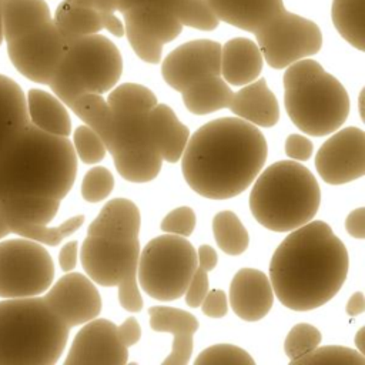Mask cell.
I'll return each instance as SVG.
<instances>
[{
	"label": "cell",
	"instance_id": "6da1fadb",
	"mask_svg": "<svg viewBox=\"0 0 365 365\" xmlns=\"http://www.w3.org/2000/svg\"><path fill=\"white\" fill-rule=\"evenodd\" d=\"M267 155V140L257 125L240 117H221L190 135L181 171L190 188L201 197L227 200L251 185Z\"/></svg>",
	"mask_w": 365,
	"mask_h": 365
},
{
	"label": "cell",
	"instance_id": "7a4b0ae2",
	"mask_svg": "<svg viewBox=\"0 0 365 365\" xmlns=\"http://www.w3.org/2000/svg\"><path fill=\"white\" fill-rule=\"evenodd\" d=\"M349 268L344 242L325 221H308L277 247L269 281L278 301L294 311H309L331 301L342 288Z\"/></svg>",
	"mask_w": 365,
	"mask_h": 365
},
{
	"label": "cell",
	"instance_id": "3957f363",
	"mask_svg": "<svg viewBox=\"0 0 365 365\" xmlns=\"http://www.w3.org/2000/svg\"><path fill=\"white\" fill-rule=\"evenodd\" d=\"M77 175V155L68 137L48 134L29 123L0 151V200L37 195L63 200Z\"/></svg>",
	"mask_w": 365,
	"mask_h": 365
},
{
	"label": "cell",
	"instance_id": "277c9868",
	"mask_svg": "<svg viewBox=\"0 0 365 365\" xmlns=\"http://www.w3.org/2000/svg\"><path fill=\"white\" fill-rule=\"evenodd\" d=\"M70 328L41 297L0 301V365H53Z\"/></svg>",
	"mask_w": 365,
	"mask_h": 365
},
{
	"label": "cell",
	"instance_id": "5b68a950",
	"mask_svg": "<svg viewBox=\"0 0 365 365\" xmlns=\"http://www.w3.org/2000/svg\"><path fill=\"white\" fill-rule=\"evenodd\" d=\"M321 190L314 174L297 161H277L257 175L250 210L267 230L292 231L318 212Z\"/></svg>",
	"mask_w": 365,
	"mask_h": 365
},
{
	"label": "cell",
	"instance_id": "8992f818",
	"mask_svg": "<svg viewBox=\"0 0 365 365\" xmlns=\"http://www.w3.org/2000/svg\"><path fill=\"white\" fill-rule=\"evenodd\" d=\"M123 73V58L117 46L101 34L74 38L58 63L48 87L67 107L86 93L110 91Z\"/></svg>",
	"mask_w": 365,
	"mask_h": 365
},
{
	"label": "cell",
	"instance_id": "52a82bcc",
	"mask_svg": "<svg viewBox=\"0 0 365 365\" xmlns=\"http://www.w3.org/2000/svg\"><path fill=\"white\" fill-rule=\"evenodd\" d=\"M197 267V250L187 237L165 234L140 250L137 278L151 298L174 301L184 295Z\"/></svg>",
	"mask_w": 365,
	"mask_h": 365
},
{
	"label": "cell",
	"instance_id": "ba28073f",
	"mask_svg": "<svg viewBox=\"0 0 365 365\" xmlns=\"http://www.w3.org/2000/svg\"><path fill=\"white\" fill-rule=\"evenodd\" d=\"M284 104L289 120L302 133L314 137L336 131L349 114L345 87L325 70L299 86L287 88Z\"/></svg>",
	"mask_w": 365,
	"mask_h": 365
},
{
	"label": "cell",
	"instance_id": "9c48e42d",
	"mask_svg": "<svg viewBox=\"0 0 365 365\" xmlns=\"http://www.w3.org/2000/svg\"><path fill=\"white\" fill-rule=\"evenodd\" d=\"M140 241H108L87 235L81 244L80 259L88 278L103 287H118L120 305L140 312L143 298L137 285Z\"/></svg>",
	"mask_w": 365,
	"mask_h": 365
},
{
	"label": "cell",
	"instance_id": "30bf717a",
	"mask_svg": "<svg viewBox=\"0 0 365 365\" xmlns=\"http://www.w3.org/2000/svg\"><path fill=\"white\" fill-rule=\"evenodd\" d=\"M53 279V258L40 242L23 237L0 242V298L41 295Z\"/></svg>",
	"mask_w": 365,
	"mask_h": 365
},
{
	"label": "cell",
	"instance_id": "8fae6325",
	"mask_svg": "<svg viewBox=\"0 0 365 365\" xmlns=\"http://www.w3.org/2000/svg\"><path fill=\"white\" fill-rule=\"evenodd\" d=\"M262 58L275 70L317 54L322 47V33L317 23L288 10H281L254 31Z\"/></svg>",
	"mask_w": 365,
	"mask_h": 365
},
{
	"label": "cell",
	"instance_id": "7c38bea8",
	"mask_svg": "<svg viewBox=\"0 0 365 365\" xmlns=\"http://www.w3.org/2000/svg\"><path fill=\"white\" fill-rule=\"evenodd\" d=\"M67 47V40L51 19L27 34L7 41V54L23 77L38 84H48Z\"/></svg>",
	"mask_w": 365,
	"mask_h": 365
},
{
	"label": "cell",
	"instance_id": "4fadbf2b",
	"mask_svg": "<svg viewBox=\"0 0 365 365\" xmlns=\"http://www.w3.org/2000/svg\"><path fill=\"white\" fill-rule=\"evenodd\" d=\"M315 168L331 185L364 177L365 133L358 127H346L331 135L315 155Z\"/></svg>",
	"mask_w": 365,
	"mask_h": 365
},
{
	"label": "cell",
	"instance_id": "5bb4252c",
	"mask_svg": "<svg viewBox=\"0 0 365 365\" xmlns=\"http://www.w3.org/2000/svg\"><path fill=\"white\" fill-rule=\"evenodd\" d=\"M221 44L200 38L175 47L161 64L164 81L175 91H184L204 76H221Z\"/></svg>",
	"mask_w": 365,
	"mask_h": 365
},
{
	"label": "cell",
	"instance_id": "9a60e30c",
	"mask_svg": "<svg viewBox=\"0 0 365 365\" xmlns=\"http://www.w3.org/2000/svg\"><path fill=\"white\" fill-rule=\"evenodd\" d=\"M51 311L68 327L86 324L98 317L101 297L93 281L80 272H67L51 284L43 297Z\"/></svg>",
	"mask_w": 365,
	"mask_h": 365
},
{
	"label": "cell",
	"instance_id": "2e32d148",
	"mask_svg": "<svg viewBox=\"0 0 365 365\" xmlns=\"http://www.w3.org/2000/svg\"><path fill=\"white\" fill-rule=\"evenodd\" d=\"M128 348L117 335V325L106 318H94L77 332L68 349L66 365H124Z\"/></svg>",
	"mask_w": 365,
	"mask_h": 365
},
{
	"label": "cell",
	"instance_id": "e0dca14e",
	"mask_svg": "<svg viewBox=\"0 0 365 365\" xmlns=\"http://www.w3.org/2000/svg\"><path fill=\"white\" fill-rule=\"evenodd\" d=\"M274 302L269 278L259 269L241 268L230 285V305L237 317L255 322L262 319Z\"/></svg>",
	"mask_w": 365,
	"mask_h": 365
},
{
	"label": "cell",
	"instance_id": "ac0fdd59",
	"mask_svg": "<svg viewBox=\"0 0 365 365\" xmlns=\"http://www.w3.org/2000/svg\"><path fill=\"white\" fill-rule=\"evenodd\" d=\"M147 141L167 163H177L190 138V130L167 104L157 103L147 114Z\"/></svg>",
	"mask_w": 365,
	"mask_h": 365
},
{
	"label": "cell",
	"instance_id": "d6986e66",
	"mask_svg": "<svg viewBox=\"0 0 365 365\" xmlns=\"http://www.w3.org/2000/svg\"><path fill=\"white\" fill-rule=\"evenodd\" d=\"M148 315L153 331L174 335L171 352L163 365H187L192 354V336L200 327L198 319L187 311L161 305L151 307Z\"/></svg>",
	"mask_w": 365,
	"mask_h": 365
},
{
	"label": "cell",
	"instance_id": "ffe728a7",
	"mask_svg": "<svg viewBox=\"0 0 365 365\" xmlns=\"http://www.w3.org/2000/svg\"><path fill=\"white\" fill-rule=\"evenodd\" d=\"M141 215L135 202L127 198L110 200L91 221L87 235L100 237L108 241L138 240Z\"/></svg>",
	"mask_w": 365,
	"mask_h": 365
},
{
	"label": "cell",
	"instance_id": "44dd1931",
	"mask_svg": "<svg viewBox=\"0 0 365 365\" xmlns=\"http://www.w3.org/2000/svg\"><path fill=\"white\" fill-rule=\"evenodd\" d=\"M228 108L240 118L259 127H274L279 120V106L264 78H257L232 93Z\"/></svg>",
	"mask_w": 365,
	"mask_h": 365
},
{
	"label": "cell",
	"instance_id": "7402d4cb",
	"mask_svg": "<svg viewBox=\"0 0 365 365\" xmlns=\"http://www.w3.org/2000/svg\"><path fill=\"white\" fill-rule=\"evenodd\" d=\"M264 58L257 43L247 37H235L221 46V77L231 86H245L257 80Z\"/></svg>",
	"mask_w": 365,
	"mask_h": 365
},
{
	"label": "cell",
	"instance_id": "603a6c76",
	"mask_svg": "<svg viewBox=\"0 0 365 365\" xmlns=\"http://www.w3.org/2000/svg\"><path fill=\"white\" fill-rule=\"evenodd\" d=\"M220 21L254 33L284 10L282 0H207Z\"/></svg>",
	"mask_w": 365,
	"mask_h": 365
},
{
	"label": "cell",
	"instance_id": "cb8c5ba5",
	"mask_svg": "<svg viewBox=\"0 0 365 365\" xmlns=\"http://www.w3.org/2000/svg\"><path fill=\"white\" fill-rule=\"evenodd\" d=\"M26 104L29 120L38 130L61 137L71 134L68 111L56 96L40 88H30L26 96Z\"/></svg>",
	"mask_w": 365,
	"mask_h": 365
},
{
	"label": "cell",
	"instance_id": "d4e9b609",
	"mask_svg": "<svg viewBox=\"0 0 365 365\" xmlns=\"http://www.w3.org/2000/svg\"><path fill=\"white\" fill-rule=\"evenodd\" d=\"M51 13L44 0H1L3 40L19 38L50 21Z\"/></svg>",
	"mask_w": 365,
	"mask_h": 365
},
{
	"label": "cell",
	"instance_id": "484cf974",
	"mask_svg": "<svg viewBox=\"0 0 365 365\" xmlns=\"http://www.w3.org/2000/svg\"><path fill=\"white\" fill-rule=\"evenodd\" d=\"M29 123L23 88L11 77L0 74V151Z\"/></svg>",
	"mask_w": 365,
	"mask_h": 365
},
{
	"label": "cell",
	"instance_id": "4316f807",
	"mask_svg": "<svg viewBox=\"0 0 365 365\" xmlns=\"http://www.w3.org/2000/svg\"><path fill=\"white\" fill-rule=\"evenodd\" d=\"M184 106L197 115L228 108L232 90L221 76H204L181 91Z\"/></svg>",
	"mask_w": 365,
	"mask_h": 365
},
{
	"label": "cell",
	"instance_id": "83f0119b",
	"mask_svg": "<svg viewBox=\"0 0 365 365\" xmlns=\"http://www.w3.org/2000/svg\"><path fill=\"white\" fill-rule=\"evenodd\" d=\"M123 16L124 23L131 24L163 44L177 38L182 30V24L171 11L150 3L133 7L123 13Z\"/></svg>",
	"mask_w": 365,
	"mask_h": 365
},
{
	"label": "cell",
	"instance_id": "f1b7e54d",
	"mask_svg": "<svg viewBox=\"0 0 365 365\" xmlns=\"http://www.w3.org/2000/svg\"><path fill=\"white\" fill-rule=\"evenodd\" d=\"M60 208V200L37 195H19L0 200V214L31 224H48Z\"/></svg>",
	"mask_w": 365,
	"mask_h": 365
},
{
	"label": "cell",
	"instance_id": "f546056e",
	"mask_svg": "<svg viewBox=\"0 0 365 365\" xmlns=\"http://www.w3.org/2000/svg\"><path fill=\"white\" fill-rule=\"evenodd\" d=\"M53 21L67 43L83 36L98 33L103 29L98 11L73 4L67 0H63L57 6Z\"/></svg>",
	"mask_w": 365,
	"mask_h": 365
},
{
	"label": "cell",
	"instance_id": "4dcf8cb0",
	"mask_svg": "<svg viewBox=\"0 0 365 365\" xmlns=\"http://www.w3.org/2000/svg\"><path fill=\"white\" fill-rule=\"evenodd\" d=\"M332 23L339 36L359 51L365 50V0H332Z\"/></svg>",
	"mask_w": 365,
	"mask_h": 365
},
{
	"label": "cell",
	"instance_id": "1f68e13d",
	"mask_svg": "<svg viewBox=\"0 0 365 365\" xmlns=\"http://www.w3.org/2000/svg\"><path fill=\"white\" fill-rule=\"evenodd\" d=\"M118 174L130 182H148L163 167V158L153 150H128L113 155Z\"/></svg>",
	"mask_w": 365,
	"mask_h": 365
},
{
	"label": "cell",
	"instance_id": "d6a6232c",
	"mask_svg": "<svg viewBox=\"0 0 365 365\" xmlns=\"http://www.w3.org/2000/svg\"><path fill=\"white\" fill-rule=\"evenodd\" d=\"M9 228L11 232L17 234L19 237L33 240L36 242L56 247L66 237L76 232L84 222V215H74L61 222L57 227H48V224H31L24 222L14 218H6Z\"/></svg>",
	"mask_w": 365,
	"mask_h": 365
},
{
	"label": "cell",
	"instance_id": "836d02e7",
	"mask_svg": "<svg viewBox=\"0 0 365 365\" xmlns=\"http://www.w3.org/2000/svg\"><path fill=\"white\" fill-rule=\"evenodd\" d=\"M68 108L103 140L104 145L107 144L111 128V110L101 94H81Z\"/></svg>",
	"mask_w": 365,
	"mask_h": 365
},
{
	"label": "cell",
	"instance_id": "e575fe53",
	"mask_svg": "<svg viewBox=\"0 0 365 365\" xmlns=\"http://www.w3.org/2000/svg\"><path fill=\"white\" fill-rule=\"evenodd\" d=\"M212 232L220 250L228 255H240L248 248V231L232 211L225 210L214 215Z\"/></svg>",
	"mask_w": 365,
	"mask_h": 365
},
{
	"label": "cell",
	"instance_id": "d590c367",
	"mask_svg": "<svg viewBox=\"0 0 365 365\" xmlns=\"http://www.w3.org/2000/svg\"><path fill=\"white\" fill-rule=\"evenodd\" d=\"M158 103L155 94L145 86L124 83L111 88L107 104L111 110H150Z\"/></svg>",
	"mask_w": 365,
	"mask_h": 365
},
{
	"label": "cell",
	"instance_id": "8d00e7d4",
	"mask_svg": "<svg viewBox=\"0 0 365 365\" xmlns=\"http://www.w3.org/2000/svg\"><path fill=\"white\" fill-rule=\"evenodd\" d=\"M173 13L182 26L198 30L211 31L220 24V19L207 0H180Z\"/></svg>",
	"mask_w": 365,
	"mask_h": 365
},
{
	"label": "cell",
	"instance_id": "74e56055",
	"mask_svg": "<svg viewBox=\"0 0 365 365\" xmlns=\"http://www.w3.org/2000/svg\"><path fill=\"white\" fill-rule=\"evenodd\" d=\"M291 365H309V364H336V365H365V355L356 349L341 345L317 346L311 352L289 362Z\"/></svg>",
	"mask_w": 365,
	"mask_h": 365
},
{
	"label": "cell",
	"instance_id": "f35d334b",
	"mask_svg": "<svg viewBox=\"0 0 365 365\" xmlns=\"http://www.w3.org/2000/svg\"><path fill=\"white\" fill-rule=\"evenodd\" d=\"M322 341L321 331L311 324H297L291 328L284 341L285 355L289 358V362L301 358L302 355L315 349Z\"/></svg>",
	"mask_w": 365,
	"mask_h": 365
},
{
	"label": "cell",
	"instance_id": "ab89813d",
	"mask_svg": "<svg viewBox=\"0 0 365 365\" xmlns=\"http://www.w3.org/2000/svg\"><path fill=\"white\" fill-rule=\"evenodd\" d=\"M195 365H255L252 356L232 344H217L205 348L194 361Z\"/></svg>",
	"mask_w": 365,
	"mask_h": 365
},
{
	"label": "cell",
	"instance_id": "60d3db41",
	"mask_svg": "<svg viewBox=\"0 0 365 365\" xmlns=\"http://www.w3.org/2000/svg\"><path fill=\"white\" fill-rule=\"evenodd\" d=\"M73 147L76 155L84 164H96L106 157L107 148L103 140L88 127L78 125L73 134Z\"/></svg>",
	"mask_w": 365,
	"mask_h": 365
},
{
	"label": "cell",
	"instance_id": "b9f144b4",
	"mask_svg": "<svg viewBox=\"0 0 365 365\" xmlns=\"http://www.w3.org/2000/svg\"><path fill=\"white\" fill-rule=\"evenodd\" d=\"M114 188V177L106 167H93L86 173L81 182V197L87 202H100Z\"/></svg>",
	"mask_w": 365,
	"mask_h": 365
},
{
	"label": "cell",
	"instance_id": "7bdbcfd3",
	"mask_svg": "<svg viewBox=\"0 0 365 365\" xmlns=\"http://www.w3.org/2000/svg\"><path fill=\"white\" fill-rule=\"evenodd\" d=\"M124 34L127 36V40L137 54L143 61L150 63V64H158L161 61L163 56V43L141 33L131 24H124Z\"/></svg>",
	"mask_w": 365,
	"mask_h": 365
},
{
	"label": "cell",
	"instance_id": "ee69618b",
	"mask_svg": "<svg viewBox=\"0 0 365 365\" xmlns=\"http://www.w3.org/2000/svg\"><path fill=\"white\" fill-rule=\"evenodd\" d=\"M160 228L167 234L190 237L195 228V212L185 205L174 208L164 217Z\"/></svg>",
	"mask_w": 365,
	"mask_h": 365
},
{
	"label": "cell",
	"instance_id": "f6af8a7d",
	"mask_svg": "<svg viewBox=\"0 0 365 365\" xmlns=\"http://www.w3.org/2000/svg\"><path fill=\"white\" fill-rule=\"evenodd\" d=\"M324 71V67L311 58H301L288 66L284 74V88H292L299 86Z\"/></svg>",
	"mask_w": 365,
	"mask_h": 365
},
{
	"label": "cell",
	"instance_id": "bcb514c9",
	"mask_svg": "<svg viewBox=\"0 0 365 365\" xmlns=\"http://www.w3.org/2000/svg\"><path fill=\"white\" fill-rule=\"evenodd\" d=\"M208 291H210V282H208L207 271L202 269L201 267H197L184 292L187 305L192 308L200 307Z\"/></svg>",
	"mask_w": 365,
	"mask_h": 365
},
{
	"label": "cell",
	"instance_id": "7dc6e473",
	"mask_svg": "<svg viewBox=\"0 0 365 365\" xmlns=\"http://www.w3.org/2000/svg\"><path fill=\"white\" fill-rule=\"evenodd\" d=\"M284 151L287 157L297 160V161H305L312 155L314 144L308 137L299 135V134H289L285 140Z\"/></svg>",
	"mask_w": 365,
	"mask_h": 365
},
{
	"label": "cell",
	"instance_id": "c3c4849f",
	"mask_svg": "<svg viewBox=\"0 0 365 365\" xmlns=\"http://www.w3.org/2000/svg\"><path fill=\"white\" fill-rule=\"evenodd\" d=\"M202 312L210 318H222L228 311L227 294L222 289H211L201 302Z\"/></svg>",
	"mask_w": 365,
	"mask_h": 365
},
{
	"label": "cell",
	"instance_id": "681fc988",
	"mask_svg": "<svg viewBox=\"0 0 365 365\" xmlns=\"http://www.w3.org/2000/svg\"><path fill=\"white\" fill-rule=\"evenodd\" d=\"M117 335L121 344L127 348L135 345L141 338V327L135 318H127L121 325L117 327Z\"/></svg>",
	"mask_w": 365,
	"mask_h": 365
},
{
	"label": "cell",
	"instance_id": "f907efd6",
	"mask_svg": "<svg viewBox=\"0 0 365 365\" xmlns=\"http://www.w3.org/2000/svg\"><path fill=\"white\" fill-rule=\"evenodd\" d=\"M345 228L348 234L356 240L365 238V208L359 207L351 211L345 220Z\"/></svg>",
	"mask_w": 365,
	"mask_h": 365
},
{
	"label": "cell",
	"instance_id": "816d5d0a",
	"mask_svg": "<svg viewBox=\"0 0 365 365\" xmlns=\"http://www.w3.org/2000/svg\"><path fill=\"white\" fill-rule=\"evenodd\" d=\"M77 257H78V242L77 241H68L66 242L60 252H58V264L60 268L64 272H70L74 269L77 264Z\"/></svg>",
	"mask_w": 365,
	"mask_h": 365
},
{
	"label": "cell",
	"instance_id": "f5cc1de1",
	"mask_svg": "<svg viewBox=\"0 0 365 365\" xmlns=\"http://www.w3.org/2000/svg\"><path fill=\"white\" fill-rule=\"evenodd\" d=\"M197 261H198V267H201L208 272L217 267L218 257L215 250L211 245L205 244V245H200V248L197 250Z\"/></svg>",
	"mask_w": 365,
	"mask_h": 365
},
{
	"label": "cell",
	"instance_id": "db71d44e",
	"mask_svg": "<svg viewBox=\"0 0 365 365\" xmlns=\"http://www.w3.org/2000/svg\"><path fill=\"white\" fill-rule=\"evenodd\" d=\"M101 27L114 34L115 37L124 36V24L123 21L114 14V11H101L100 13Z\"/></svg>",
	"mask_w": 365,
	"mask_h": 365
},
{
	"label": "cell",
	"instance_id": "11a10c76",
	"mask_svg": "<svg viewBox=\"0 0 365 365\" xmlns=\"http://www.w3.org/2000/svg\"><path fill=\"white\" fill-rule=\"evenodd\" d=\"M73 4L90 7L98 13L101 11H117V0H67Z\"/></svg>",
	"mask_w": 365,
	"mask_h": 365
},
{
	"label": "cell",
	"instance_id": "9f6ffc18",
	"mask_svg": "<svg viewBox=\"0 0 365 365\" xmlns=\"http://www.w3.org/2000/svg\"><path fill=\"white\" fill-rule=\"evenodd\" d=\"M345 311L349 317H356L365 311V298L362 291H356L349 297Z\"/></svg>",
	"mask_w": 365,
	"mask_h": 365
},
{
	"label": "cell",
	"instance_id": "6f0895ef",
	"mask_svg": "<svg viewBox=\"0 0 365 365\" xmlns=\"http://www.w3.org/2000/svg\"><path fill=\"white\" fill-rule=\"evenodd\" d=\"M147 3H150V0H117V11H120L123 14L133 7L147 4Z\"/></svg>",
	"mask_w": 365,
	"mask_h": 365
},
{
	"label": "cell",
	"instance_id": "680465c9",
	"mask_svg": "<svg viewBox=\"0 0 365 365\" xmlns=\"http://www.w3.org/2000/svg\"><path fill=\"white\" fill-rule=\"evenodd\" d=\"M355 346L358 352L365 355V328L364 327H361L355 335Z\"/></svg>",
	"mask_w": 365,
	"mask_h": 365
},
{
	"label": "cell",
	"instance_id": "91938a15",
	"mask_svg": "<svg viewBox=\"0 0 365 365\" xmlns=\"http://www.w3.org/2000/svg\"><path fill=\"white\" fill-rule=\"evenodd\" d=\"M9 234H11L10 228H9V224L6 221V218L0 214V240H3L4 237H7Z\"/></svg>",
	"mask_w": 365,
	"mask_h": 365
},
{
	"label": "cell",
	"instance_id": "94428289",
	"mask_svg": "<svg viewBox=\"0 0 365 365\" xmlns=\"http://www.w3.org/2000/svg\"><path fill=\"white\" fill-rule=\"evenodd\" d=\"M3 43V23H1V0H0V46Z\"/></svg>",
	"mask_w": 365,
	"mask_h": 365
}]
</instances>
